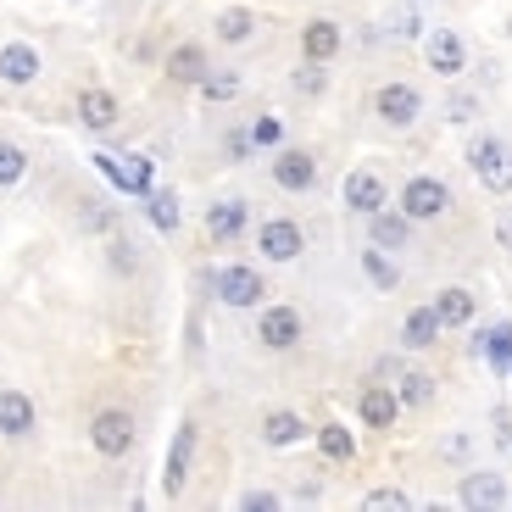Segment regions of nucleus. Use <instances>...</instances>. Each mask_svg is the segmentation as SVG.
<instances>
[{"mask_svg":"<svg viewBox=\"0 0 512 512\" xmlns=\"http://www.w3.org/2000/svg\"><path fill=\"white\" fill-rule=\"evenodd\" d=\"M346 206H351V212H362V218H373V212L384 206V179H379V173H368V167L346 173Z\"/></svg>","mask_w":512,"mask_h":512,"instance_id":"14","label":"nucleus"},{"mask_svg":"<svg viewBox=\"0 0 512 512\" xmlns=\"http://www.w3.org/2000/svg\"><path fill=\"white\" fill-rule=\"evenodd\" d=\"M373 112H379L390 128H407V123H418V112H423V95L412 90V84H384V90L373 95Z\"/></svg>","mask_w":512,"mask_h":512,"instance_id":"6","label":"nucleus"},{"mask_svg":"<svg viewBox=\"0 0 512 512\" xmlns=\"http://www.w3.org/2000/svg\"><path fill=\"white\" fill-rule=\"evenodd\" d=\"M145 212H151V223L162 234H173L184 223V212H179V195L173 190H145Z\"/></svg>","mask_w":512,"mask_h":512,"instance_id":"26","label":"nucleus"},{"mask_svg":"<svg viewBox=\"0 0 512 512\" xmlns=\"http://www.w3.org/2000/svg\"><path fill=\"white\" fill-rule=\"evenodd\" d=\"M256 251L268 256V262H295V256L307 251V240H301V223L268 218L262 229H256Z\"/></svg>","mask_w":512,"mask_h":512,"instance_id":"5","label":"nucleus"},{"mask_svg":"<svg viewBox=\"0 0 512 512\" xmlns=\"http://www.w3.org/2000/svg\"><path fill=\"white\" fill-rule=\"evenodd\" d=\"M251 134H240V128H234V134H229V156H234V162H245V156H251Z\"/></svg>","mask_w":512,"mask_h":512,"instance_id":"38","label":"nucleus"},{"mask_svg":"<svg viewBox=\"0 0 512 512\" xmlns=\"http://www.w3.org/2000/svg\"><path fill=\"white\" fill-rule=\"evenodd\" d=\"M212 290H218L223 307H262V295H268V284H262V273L256 268H218L212 273Z\"/></svg>","mask_w":512,"mask_h":512,"instance_id":"3","label":"nucleus"},{"mask_svg":"<svg viewBox=\"0 0 512 512\" xmlns=\"http://www.w3.org/2000/svg\"><path fill=\"white\" fill-rule=\"evenodd\" d=\"M190 457H195V423H179V435H173V446H167V496H179L184 479H190Z\"/></svg>","mask_w":512,"mask_h":512,"instance_id":"10","label":"nucleus"},{"mask_svg":"<svg viewBox=\"0 0 512 512\" xmlns=\"http://www.w3.org/2000/svg\"><path fill=\"white\" fill-rule=\"evenodd\" d=\"M435 318H440V329H468V323H474V295L462 290V284L440 290L435 295Z\"/></svg>","mask_w":512,"mask_h":512,"instance_id":"18","label":"nucleus"},{"mask_svg":"<svg viewBox=\"0 0 512 512\" xmlns=\"http://www.w3.org/2000/svg\"><path fill=\"white\" fill-rule=\"evenodd\" d=\"M496 240H501V251H512V212H501V218H496Z\"/></svg>","mask_w":512,"mask_h":512,"instance_id":"40","label":"nucleus"},{"mask_svg":"<svg viewBox=\"0 0 512 512\" xmlns=\"http://www.w3.org/2000/svg\"><path fill=\"white\" fill-rule=\"evenodd\" d=\"M362 273H368V279L379 284V290H396V284H401L396 262H390V256L379 251V245H368V251H362Z\"/></svg>","mask_w":512,"mask_h":512,"instance_id":"29","label":"nucleus"},{"mask_svg":"<svg viewBox=\"0 0 512 512\" xmlns=\"http://www.w3.org/2000/svg\"><path fill=\"white\" fill-rule=\"evenodd\" d=\"M462 507H507V474H468L462 479Z\"/></svg>","mask_w":512,"mask_h":512,"instance_id":"15","label":"nucleus"},{"mask_svg":"<svg viewBox=\"0 0 512 512\" xmlns=\"http://www.w3.org/2000/svg\"><path fill=\"white\" fill-rule=\"evenodd\" d=\"M262 440L268 446H295V440H307V423L295 418V412H268L262 418Z\"/></svg>","mask_w":512,"mask_h":512,"instance_id":"25","label":"nucleus"},{"mask_svg":"<svg viewBox=\"0 0 512 512\" xmlns=\"http://www.w3.org/2000/svg\"><path fill=\"white\" fill-rule=\"evenodd\" d=\"M340 45H346V34H340V23H329V17H312V23L301 28V51H307V62H334Z\"/></svg>","mask_w":512,"mask_h":512,"instance_id":"11","label":"nucleus"},{"mask_svg":"<svg viewBox=\"0 0 512 512\" xmlns=\"http://www.w3.org/2000/svg\"><path fill=\"white\" fill-rule=\"evenodd\" d=\"M273 184H279V190H312V184H318L312 151H279L273 156Z\"/></svg>","mask_w":512,"mask_h":512,"instance_id":"9","label":"nucleus"},{"mask_svg":"<svg viewBox=\"0 0 512 512\" xmlns=\"http://www.w3.org/2000/svg\"><path fill=\"white\" fill-rule=\"evenodd\" d=\"M368 223H373V245H379V251H401V245L412 240V218H407V212H390V206H379Z\"/></svg>","mask_w":512,"mask_h":512,"instance_id":"17","label":"nucleus"},{"mask_svg":"<svg viewBox=\"0 0 512 512\" xmlns=\"http://www.w3.org/2000/svg\"><path fill=\"white\" fill-rule=\"evenodd\" d=\"M474 346H479V357H485L496 373H507L512 368V323H490Z\"/></svg>","mask_w":512,"mask_h":512,"instance_id":"22","label":"nucleus"},{"mask_svg":"<svg viewBox=\"0 0 512 512\" xmlns=\"http://www.w3.org/2000/svg\"><path fill=\"white\" fill-rule=\"evenodd\" d=\"M446 206H451V190L440 179H429V173H423V179H407V190H401V212H407L412 223H435Z\"/></svg>","mask_w":512,"mask_h":512,"instance_id":"4","label":"nucleus"},{"mask_svg":"<svg viewBox=\"0 0 512 512\" xmlns=\"http://www.w3.org/2000/svg\"><path fill=\"white\" fill-rule=\"evenodd\" d=\"M95 167H101L106 179H112L117 190H128V195L151 190V162H145V156H112V151H101V156H95Z\"/></svg>","mask_w":512,"mask_h":512,"instance_id":"7","label":"nucleus"},{"mask_svg":"<svg viewBox=\"0 0 512 512\" xmlns=\"http://www.w3.org/2000/svg\"><path fill=\"white\" fill-rule=\"evenodd\" d=\"M90 440H95V451H101V457H128V451H134V440H140V429H134V418H128L123 407H106V412H95Z\"/></svg>","mask_w":512,"mask_h":512,"instance_id":"2","label":"nucleus"},{"mask_svg":"<svg viewBox=\"0 0 512 512\" xmlns=\"http://www.w3.org/2000/svg\"><path fill=\"white\" fill-rule=\"evenodd\" d=\"M34 429V401L23 390H0V435H28Z\"/></svg>","mask_w":512,"mask_h":512,"instance_id":"20","label":"nucleus"},{"mask_svg":"<svg viewBox=\"0 0 512 512\" xmlns=\"http://www.w3.org/2000/svg\"><path fill=\"white\" fill-rule=\"evenodd\" d=\"M357 412H362V423H368V429H390V423L401 418V396L390 390V384H368V390H362V401H357Z\"/></svg>","mask_w":512,"mask_h":512,"instance_id":"12","label":"nucleus"},{"mask_svg":"<svg viewBox=\"0 0 512 512\" xmlns=\"http://www.w3.org/2000/svg\"><path fill=\"white\" fill-rule=\"evenodd\" d=\"M240 507H245V512H273V507H279V496H273V490H251Z\"/></svg>","mask_w":512,"mask_h":512,"instance_id":"37","label":"nucleus"},{"mask_svg":"<svg viewBox=\"0 0 512 512\" xmlns=\"http://www.w3.org/2000/svg\"><path fill=\"white\" fill-rule=\"evenodd\" d=\"M23 173H28V156H23V145L0 140V184H17Z\"/></svg>","mask_w":512,"mask_h":512,"instance_id":"32","label":"nucleus"},{"mask_svg":"<svg viewBox=\"0 0 512 512\" xmlns=\"http://www.w3.org/2000/svg\"><path fill=\"white\" fill-rule=\"evenodd\" d=\"M418 28H423L418 12H396V34H401V39H418Z\"/></svg>","mask_w":512,"mask_h":512,"instance_id":"39","label":"nucleus"},{"mask_svg":"<svg viewBox=\"0 0 512 512\" xmlns=\"http://www.w3.org/2000/svg\"><path fill=\"white\" fill-rule=\"evenodd\" d=\"M396 396H401V407H429L435 401V379L429 373H401V384H396Z\"/></svg>","mask_w":512,"mask_h":512,"instance_id":"28","label":"nucleus"},{"mask_svg":"<svg viewBox=\"0 0 512 512\" xmlns=\"http://www.w3.org/2000/svg\"><path fill=\"white\" fill-rule=\"evenodd\" d=\"M468 167H474V179L485 184L490 195L512 190V151H507V140H496V134H479V140L468 145Z\"/></svg>","mask_w":512,"mask_h":512,"instance_id":"1","label":"nucleus"},{"mask_svg":"<svg viewBox=\"0 0 512 512\" xmlns=\"http://www.w3.org/2000/svg\"><path fill=\"white\" fill-rule=\"evenodd\" d=\"M446 112H451V123H474V112H479V106H474V95H451V101H446Z\"/></svg>","mask_w":512,"mask_h":512,"instance_id":"36","label":"nucleus"},{"mask_svg":"<svg viewBox=\"0 0 512 512\" xmlns=\"http://www.w3.org/2000/svg\"><path fill=\"white\" fill-rule=\"evenodd\" d=\"M256 17L245 12V6H229V12H218V39L223 45H240V39H251Z\"/></svg>","mask_w":512,"mask_h":512,"instance_id":"30","label":"nucleus"},{"mask_svg":"<svg viewBox=\"0 0 512 512\" xmlns=\"http://www.w3.org/2000/svg\"><path fill=\"white\" fill-rule=\"evenodd\" d=\"M362 507H368V512H407V507H412V496H407V490H373V496L362 501Z\"/></svg>","mask_w":512,"mask_h":512,"instance_id":"34","label":"nucleus"},{"mask_svg":"<svg viewBox=\"0 0 512 512\" xmlns=\"http://www.w3.org/2000/svg\"><path fill=\"white\" fill-rule=\"evenodd\" d=\"M0 78H6V84H34L39 78V51L34 45H0Z\"/></svg>","mask_w":512,"mask_h":512,"instance_id":"19","label":"nucleus"},{"mask_svg":"<svg viewBox=\"0 0 512 512\" xmlns=\"http://www.w3.org/2000/svg\"><path fill=\"white\" fill-rule=\"evenodd\" d=\"M318 446H323V457H329V462H351V457H357V440H351V429H340V423H323Z\"/></svg>","mask_w":512,"mask_h":512,"instance_id":"27","label":"nucleus"},{"mask_svg":"<svg viewBox=\"0 0 512 512\" xmlns=\"http://www.w3.org/2000/svg\"><path fill=\"white\" fill-rule=\"evenodd\" d=\"M279 134H284L279 117H256V128H251V140H256V145H279Z\"/></svg>","mask_w":512,"mask_h":512,"instance_id":"35","label":"nucleus"},{"mask_svg":"<svg viewBox=\"0 0 512 512\" xmlns=\"http://www.w3.org/2000/svg\"><path fill=\"white\" fill-rule=\"evenodd\" d=\"M201 95H206L212 106L234 101V95H240V73H212V67H206V78H201Z\"/></svg>","mask_w":512,"mask_h":512,"instance_id":"31","label":"nucleus"},{"mask_svg":"<svg viewBox=\"0 0 512 512\" xmlns=\"http://www.w3.org/2000/svg\"><path fill=\"white\" fill-rule=\"evenodd\" d=\"M256 340H262L268 351H290L295 340H301V312L295 307H268L262 323H256Z\"/></svg>","mask_w":512,"mask_h":512,"instance_id":"8","label":"nucleus"},{"mask_svg":"<svg viewBox=\"0 0 512 512\" xmlns=\"http://www.w3.org/2000/svg\"><path fill=\"white\" fill-rule=\"evenodd\" d=\"M323 84H329L323 62H301V67H295V90H301V95H323Z\"/></svg>","mask_w":512,"mask_h":512,"instance_id":"33","label":"nucleus"},{"mask_svg":"<svg viewBox=\"0 0 512 512\" xmlns=\"http://www.w3.org/2000/svg\"><path fill=\"white\" fill-rule=\"evenodd\" d=\"M423 56H429V67H435V73H462V67H468V51H462V39L451 34V28H435V34L423 39Z\"/></svg>","mask_w":512,"mask_h":512,"instance_id":"13","label":"nucleus"},{"mask_svg":"<svg viewBox=\"0 0 512 512\" xmlns=\"http://www.w3.org/2000/svg\"><path fill=\"white\" fill-rule=\"evenodd\" d=\"M78 123L95 128V134H101V128H112V123H117V95L84 90V95H78Z\"/></svg>","mask_w":512,"mask_h":512,"instance_id":"21","label":"nucleus"},{"mask_svg":"<svg viewBox=\"0 0 512 512\" xmlns=\"http://www.w3.org/2000/svg\"><path fill=\"white\" fill-rule=\"evenodd\" d=\"M167 78H173V84H201L206 78V51L201 45H179V51L167 56Z\"/></svg>","mask_w":512,"mask_h":512,"instance_id":"23","label":"nucleus"},{"mask_svg":"<svg viewBox=\"0 0 512 512\" xmlns=\"http://www.w3.org/2000/svg\"><path fill=\"white\" fill-rule=\"evenodd\" d=\"M245 223H251V212H245V201H218L212 212H206V234H212L218 245L240 240V234H245Z\"/></svg>","mask_w":512,"mask_h":512,"instance_id":"16","label":"nucleus"},{"mask_svg":"<svg viewBox=\"0 0 512 512\" xmlns=\"http://www.w3.org/2000/svg\"><path fill=\"white\" fill-rule=\"evenodd\" d=\"M401 340H407L412 351L435 346V340H440V318H435V307H418V312H407V323H401Z\"/></svg>","mask_w":512,"mask_h":512,"instance_id":"24","label":"nucleus"}]
</instances>
